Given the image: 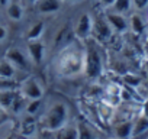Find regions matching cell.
<instances>
[{
    "label": "cell",
    "mask_w": 148,
    "mask_h": 139,
    "mask_svg": "<svg viewBox=\"0 0 148 139\" xmlns=\"http://www.w3.org/2000/svg\"><path fill=\"white\" fill-rule=\"evenodd\" d=\"M57 73L65 78L84 74V46L79 42L65 45L57 57Z\"/></svg>",
    "instance_id": "cell-1"
},
{
    "label": "cell",
    "mask_w": 148,
    "mask_h": 139,
    "mask_svg": "<svg viewBox=\"0 0 148 139\" xmlns=\"http://www.w3.org/2000/svg\"><path fill=\"white\" fill-rule=\"evenodd\" d=\"M68 122V107L64 103H54L44 114V129L60 132Z\"/></svg>",
    "instance_id": "cell-2"
},
{
    "label": "cell",
    "mask_w": 148,
    "mask_h": 139,
    "mask_svg": "<svg viewBox=\"0 0 148 139\" xmlns=\"http://www.w3.org/2000/svg\"><path fill=\"white\" fill-rule=\"evenodd\" d=\"M103 73V62L99 49L95 46V44H89L84 46V74L96 80Z\"/></svg>",
    "instance_id": "cell-3"
},
{
    "label": "cell",
    "mask_w": 148,
    "mask_h": 139,
    "mask_svg": "<svg viewBox=\"0 0 148 139\" xmlns=\"http://www.w3.org/2000/svg\"><path fill=\"white\" fill-rule=\"evenodd\" d=\"M19 91L26 100H36L44 97V87L36 77H28L19 86Z\"/></svg>",
    "instance_id": "cell-4"
},
{
    "label": "cell",
    "mask_w": 148,
    "mask_h": 139,
    "mask_svg": "<svg viewBox=\"0 0 148 139\" xmlns=\"http://www.w3.org/2000/svg\"><path fill=\"white\" fill-rule=\"evenodd\" d=\"M93 23H95V19L89 13H83L77 19L76 26H74V35H76V38L82 39V41H87L93 33Z\"/></svg>",
    "instance_id": "cell-5"
},
{
    "label": "cell",
    "mask_w": 148,
    "mask_h": 139,
    "mask_svg": "<svg viewBox=\"0 0 148 139\" xmlns=\"http://www.w3.org/2000/svg\"><path fill=\"white\" fill-rule=\"evenodd\" d=\"M108 23L110 25V28L113 29V32H118V33H123L128 31L129 28V20L122 15V13H118V12H109L105 15Z\"/></svg>",
    "instance_id": "cell-6"
},
{
    "label": "cell",
    "mask_w": 148,
    "mask_h": 139,
    "mask_svg": "<svg viewBox=\"0 0 148 139\" xmlns=\"http://www.w3.org/2000/svg\"><path fill=\"white\" fill-rule=\"evenodd\" d=\"M5 58L8 61H10L16 68H25V70L29 68V58L18 48H9L6 51Z\"/></svg>",
    "instance_id": "cell-7"
},
{
    "label": "cell",
    "mask_w": 148,
    "mask_h": 139,
    "mask_svg": "<svg viewBox=\"0 0 148 139\" xmlns=\"http://www.w3.org/2000/svg\"><path fill=\"white\" fill-rule=\"evenodd\" d=\"M148 136V117L144 114H138L135 120H132V139H141Z\"/></svg>",
    "instance_id": "cell-8"
},
{
    "label": "cell",
    "mask_w": 148,
    "mask_h": 139,
    "mask_svg": "<svg viewBox=\"0 0 148 139\" xmlns=\"http://www.w3.org/2000/svg\"><path fill=\"white\" fill-rule=\"evenodd\" d=\"M44 54H45V46L41 41L28 42V57L35 65H39L44 61Z\"/></svg>",
    "instance_id": "cell-9"
},
{
    "label": "cell",
    "mask_w": 148,
    "mask_h": 139,
    "mask_svg": "<svg viewBox=\"0 0 148 139\" xmlns=\"http://www.w3.org/2000/svg\"><path fill=\"white\" fill-rule=\"evenodd\" d=\"M93 32L100 38V39H108L112 36L113 33V29L110 28V25L108 23L106 18L105 16H99L95 19V23H93Z\"/></svg>",
    "instance_id": "cell-10"
},
{
    "label": "cell",
    "mask_w": 148,
    "mask_h": 139,
    "mask_svg": "<svg viewBox=\"0 0 148 139\" xmlns=\"http://www.w3.org/2000/svg\"><path fill=\"white\" fill-rule=\"evenodd\" d=\"M36 10L42 15H51L60 10L61 7V0H38L35 3Z\"/></svg>",
    "instance_id": "cell-11"
},
{
    "label": "cell",
    "mask_w": 148,
    "mask_h": 139,
    "mask_svg": "<svg viewBox=\"0 0 148 139\" xmlns=\"http://www.w3.org/2000/svg\"><path fill=\"white\" fill-rule=\"evenodd\" d=\"M23 7L22 5L18 2V0H10L9 5L6 6V15L10 20H15V22H19L22 20L23 18Z\"/></svg>",
    "instance_id": "cell-12"
},
{
    "label": "cell",
    "mask_w": 148,
    "mask_h": 139,
    "mask_svg": "<svg viewBox=\"0 0 148 139\" xmlns=\"http://www.w3.org/2000/svg\"><path fill=\"white\" fill-rule=\"evenodd\" d=\"M113 130L118 139H132V120H122L116 123Z\"/></svg>",
    "instance_id": "cell-13"
},
{
    "label": "cell",
    "mask_w": 148,
    "mask_h": 139,
    "mask_svg": "<svg viewBox=\"0 0 148 139\" xmlns=\"http://www.w3.org/2000/svg\"><path fill=\"white\" fill-rule=\"evenodd\" d=\"M18 91L19 90H0V107H2L5 112L10 110Z\"/></svg>",
    "instance_id": "cell-14"
},
{
    "label": "cell",
    "mask_w": 148,
    "mask_h": 139,
    "mask_svg": "<svg viewBox=\"0 0 148 139\" xmlns=\"http://www.w3.org/2000/svg\"><path fill=\"white\" fill-rule=\"evenodd\" d=\"M35 130H36V123H35V119H34V116H31V114H26V116L22 119V125H21V133H22L23 136H26V138H31V136H34Z\"/></svg>",
    "instance_id": "cell-15"
},
{
    "label": "cell",
    "mask_w": 148,
    "mask_h": 139,
    "mask_svg": "<svg viewBox=\"0 0 148 139\" xmlns=\"http://www.w3.org/2000/svg\"><path fill=\"white\" fill-rule=\"evenodd\" d=\"M44 32H45V25H44V22L39 20V22L34 23V25L29 28V31L26 32V39H28V42H31V41H39V39L42 38Z\"/></svg>",
    "instance_id": "cell-16"
},
{
    "label": "cell",
    "mask_w": 148,
    "mask_h": 139,
    "mask_svg": "<svg viewBox=\"0 0 148 139\" xmlns=\"http://www.w3.org/2000/svg\"><path fill=\"white\" fill-rule=\"evenodd\" d=\"M16 73V67L6 58L0 61V78H13Z\"/></svg>",
    "instance_id": "cell-17"
},
{
    "label": "cell",
    "mask_w": 148,
    "mask_h": 139,
    "mask_svg": "<svg viewBox=\"0 0 148 139\" xmlns=\"http://www.w3.org/2000/svg\"><path fill=\"white\" fill-rule=\"evenodd\" d=\"M77 133H79V139H99L93 127L83 122L77 125Z\"/></svg>",
    "instance_id": "cell-18"
},
{
    "label": "cell",
    "mask_w": 148,
    "mask_h": 139,
    "mask_svg": "<svg viewBox=\"0 0 148 139\" xmlns=\"http://www.w3.org/2000/svg\"><path fill=\"white\" fill-rule=\"evenodd\" d=\"M129 28L132 29L134 33L139 35V33H142V31L145 29V23H144V20H142V18H141L139 15L134 13V15H131V18H129Z\"/></svg>",
    "instance_id": "cell-19"
},
{
    "label": "cell",
    "mask_w": 148,
    "mask_h": 139,
    "mask_svg": "<svg viewBox=\"0 0 148 139\" xmlns=\"http://www.w3.org/2000/svg\"><path fill=\"white\" fill-rule=\"evenodd\" d=\"M25 97H23V94L21 93V91H18V94H16V97H15V100H13V104H12V107H10V112H13V113H16V114H19L21 112H23L25 110Z\"/></svg>",
    "instance_id": "cell-20"
},
{
    "label": "cell",
    "mask_w": 148,
    "mask_h": 139,
    "mask_svg": "<svg viewBox=\"0 0 148 139\" xmlns=\"http://www.w3.org/2000/svg\"><path fill=\"white\" fill-rule=\"evenodd\" d=\"M97 110H99V116H100L105 122H109V120L113 117V114H115V109L110 107V106H108V104L103 103V102L99 104Z\"/></svg>",
    "instance_id": "cell-21"
},
{
    "label": "cell",
    "mask_w": 148,
    "mask_h": 139,
    "mask_svg": "<svg viewBox=\"0 0 148 139\" xmlns=\"http://www.w3.org/2000/svg\"><path fill=\"white\" fill-rule=\"evenodd\" d=\"M60 139H79L77 126H64L60 130Z\"/></svg>",
    "instance_id": "cell-22"
},
{
    "label": "cell",
    "mask_w": 148,
    "mask_h": 139,
    "mask_svg": "<svg viewBox=\"0 0 148 139\" xmlns=\"http://www.w3.org/2000/svg\"><path fill=\"white\" fill-rule=\"evenodd\" d=\"M122 78H123V83H125L129 89H136V87H139V84H141V81H142L139 76L132 74V73H125Z\"/></svg>",
    "instance_id": "cell-23"
},
{
    "label": "cell",
    "mask_w": 148,
    "mask_h": 139,
    "mask_svg": "<svg viewBox=\"0 0 148 139\" xmlns=\"http://www.w3.org/2000/svg\"><path fill=\"white\" fill-rule=\"evenodd\" d=\"M41 104H42V99H36V100H28L26 106H25V113L26 114H31V116H35L38 113V110L41 109Z\"/></svg>",
    "instance_id": "cell-24"
},
{
    "label": "cell",
    "mask_w": 148,
    "mask_h": 139,
    "mask_svg": "<svg viewBox=\"0 0 148 139\" xmlns=\"http://www.w3.org/2000/svg\"><path fill=\"white\" fill-rule=\"evenodd\" d=\"M112 7H113V12H118V13L123 15L132 7V0H116Z\"/></svg>",
    "instance_id": "cell-25"
},
{
    "label": "cell",
    "mask_w": 148,
    "mask_h": 139,
    "mask_svg": "<svg viewBox=\"0 0 148 139\" xmlns=\"http://www.w3.org/2000/svg\"><path fill=\"white\" fill-rule=\"evenodd\" d=\"M19 86L15 78H0V90H19Z\"/></svg>",
    "instance_id": "cell-26"
},
{
    "label": "cell",
    "mask_w": 148,
    "mask_h": 139,
    "mask_svg": "<svg viewBox=\"0 0 148 139\" xmlns=\"http://www.w3.org/2000/svg\"><path fill=\"white\" fill-rule=\"evenodd\" d=\"M121 90L122 87L116 83H110L105 87V91L103 93H108V94H115V96H121Z\"/></svg>",
    "instance_id": "cell-27"
},
{
    "label": "cell",
    "mask_w": 148,
    "mask_h": 139,
    "mask_svg": "<svg viewBox=\"0 0 148 139\" xmlns=\"http://www.w3.org/2000/svg\"><path fill=\"white\" fill-rule=\"evenodd\" d=\"M132 6L136 10H144L148 6V0H132Z\"/></svg>",
    "instance_id": "cell-28"
},
{
    "label": "cell",
    "mask_w": 148,
    "mask_h": 139,
    "mask_svg": "<svg viewBox=\"0 0 148 139\" xmlns=\"http://www.w3.org/2000/svg\"><path fill=\"white\" fill-rule=\"evenodd\" d=\"M141 114H144V116H147L148 117V97L142 102V104H141Z\"/></svg>",
    "instance_id": "cell-29"
},
{
    "label": "cell",
    "mask_w": 148,
    "mask_h": 139,
    "mask_svg": "<svg viewBox=\"0 0 148 139\" xmlns=\"http://www.w3.org/2000/svg\"><path fill=\"white\" fill-rule=\"evenodd\" d=\"M6 38H8V29L3 25H0V42H3Z\"/></svg>",
    "instance_id": "cell-30"
},
{
    "label": "cell",
    "mask_w": 148,
    "mask_h": 139,
    "mask_svg": "<svg viewBox=\"0 0 148 139\" xmlns=\"http://www.w3.org/2000/svg\"><path fill=\"white\" fill-rule=\"evenodd\" d=\"M99 2H100V5H102L103 7H112V6L115 5L116 0H99Z\"/></svg>",
    "instance_id": "cell-31"
},
{
    "label": "cell",
    "mask_w": 148,
    "mask_h": 139,
    "mask_svg": "<svg viewBox=\"0 0 148 139\" xmlns=\"http://www.w3.org/2000/svg\"><path fill=\"white\" fill-rule=\"evenodd\" d=\"M9 2H10V0H0V6H3V7H6V6L9 5Z\"/></svg>",
    "instance_id": "cell-32"
},
{
    "label": "cell",
    "mask_w": 148,
    "mask_h": 139,
    "mask_svg": "<svg viewBox=\"0 0 148 139\" xmlns=\"http://www.w3.org/2000/svg\"><path fill=\"white\" fill-rule=\"evenodd\" d=\"M65 2V3H77V2H82V0H61V3Z\"/></svg>",
    "instance_id": "cell-33"
},
{
    "label": "cell",
    "mask_w": 148,
    "mask_h": 139,
    "mask_svg": "<svg viewBox=\"0 0 148 139\" xmlns=\"http://www.w3.org/2000/svg\"><path fill=\"white\" fill-rule=\"evenodd\" d=\"M36 2H38V0H29V3H32V5H35Z\"/></svg>",
    "instance_id": "cell-34"
},
{
    "label": "cell",
    "mask_w": 148,
    "mask_h": 139,
    "mask_svg": "<svg viewBox=\"0 0 148 139\" xmlns=\"http://www.w3.org/2000/svg\"><path fill=\"white\" fill-rule=\"evenodd\" d=\"M3 113H5V110H3V109H2V107H0V116H2V114H3Z\"/></svg>",
    "instance_id": "cell-35"
},
{
    "label": "cell",
    "mask_w": 148,
    "mask_h": 139,
    "mask_svg": "<svg viewBox=\"0 0 148 139\" xmlns=\"http://www.w3.org/2000/svg\"><path fill=\"white\" fill-rule=\"evenodd\" d=\"M147 139H148V136H147Z\"/></svg>",
    "instance_id": "cell-36"
}]
</instances>
